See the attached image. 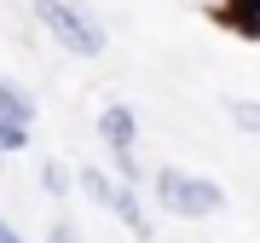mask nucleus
Wrapping results in <instances>:
<instances>
[{"label":"nucleus","instance_id":"obj_1","mask_svg":"<svg viewBox=\"0 0 260 243\" xmlns=\"http://www.w3.org/2000/svg\"><path fill=\"white\" fill-rule=\"evenodd\" d=\"M35 23L47 29L70 58H99L104 47H110L104 23H99L87 6H75V0H35Z\"/></svg>","mask_w":260,"mask_h":243},{"label":"nucleus","instance_id":"obj_10","mask_svg":"<svg viewBox=\"0 0 260 243\" xmlns=\"http://www.w3.org/2000/svg\"><path fill=\"white\" fill-rule=\"evenodd\" d=\"M110 162H116V179H121V186H139V179H145V162L133 157V150H121V157H110Z\"/></svg>","mask_w":260,"mask_h":243},{"label":"nucleus","instance_id":"obj_6","mask_svg":"<svg viewBox=\"0 0 260 243\" xmlns=\"http://www.w3.org/2000/svg\"><path fill=\"white\" fill-rule=\"evenodd\" d=\"M75 186L93 197L99 208H110V197H116V186H121V179H110L104 168H93V162H81V168H75Z\"/></svg>","mask_w":260,"mask_h":243},{"label":"nucleus","instance_id":"obj_4","mask_svg":"<svg viewBox=\"0 0 260 243\" xmlns=\"http://www.w3.org/2000/svg\"><path fill=\"white\" fill-rule=\"evenodd\" d=\"M110 215L127 226V232L139 237V243H150V237H156V220L145 215V203H139V191H133V186H116V197H110Z\"/></svg>","mask_w":260,"mask_h":243},{"label":"nucleus","instance_id":"obj_7","mask_svg":"<svg viewBox=\"0 0 260 243\" xmlns=\"http://www.w3.org/2000/svg\"><path fill=\"white\" fill-rule=\"evenodd\" d=\"M225 116H232V128L237 133H260V99H225Z\"/></svg>","mask_w":260,"mask_h":243},{"label":"nucleus","instance_id":"obj_5","mask_svg":"<svg viewBox=\"0 0 260 243\" xmlns=\"http://www.w3.org/2000/svg\"><path fill=\"white\" fill-rule=\"evenodd\" d=\"M35 93H23L12 75H0V122H18V128H35Z\"/></svg>","mask_w":260,"mask_h":243},{"label":"nucleus","instance_id":"obj_3","mask_svg":"<svg viewBox=\"0 0 260 243\" xmlns=\"http://www.w3.org/2000/svg\"><path fill=\"white\" fill-rule=\"evenodd\" d=\"M99 139H104L110 157L133 150V145H139V110H133V104H121V99H110V104L99 110Z\"/></svg>","mask_w":260,"mask_h":243},{"label":"nucleus","instance_id":"obj_12","mask_svg":"<svg viewBox=\"0 0 260 243\" xmlns=\"http://www.w3.org/2000/svg\"><path fill=\"white\" fill-rule=\"evenodd\" d=\"M191 6H203V12H214V18H225V23H232L243 0H191Z\"/></svg>","mask_w":260,"mask_h":243},{"label":"nucleus","instance_id":"obj_9","mask_svg":"<svg viewBox=\"0 0 260 243\" xmlns=\"http://www.w3.org/2000/svg\"><path fill=\"white\" fill-rule=\"evenodd\" d=\"M29 139H35V128H18V122H0V150L6 157H23Z\"/></svg>","mask_w":260,"mask_h":243},{"label":"nucleus","instance_id":"obj_15","mask_svg":"<svg viewBox=\"0 0 260 243\" xmlns=\"http://www.w3.org/2000/svg\"><path fill=\"white\" fill-rule=\"evenodd\" d=\"M0 168H6V150H0Z\"/></svg>","mask_w":260,"mask_h":243},{"label":"nucleus","instance_id":"obj_13","mask_svg":"<svg viewBox=\"0 0 260 243\" xmlns=\"http://www.w3.org/2000/svg\"><path fill=\"white\" fill-rule=\"evenodd\" d=\"M47 243H87V237H81V232H75V226H70V220H58V226H52V232H47Z\"/></svg>","mask_w":260,"mask_h":243},{"label":"nucleus","instance_id":"obj_2","mask_svg":"<svg viewBox=\"0 0 260 243\" xmlns=\"http://www.w3.org/2000/svg\"><path fill=\"white\" fill-rule=\"evenodd\" d=\"M150 191H156V203L174 220H214L225 208V191L214 179H203V174H185V168H156L150 174Z\"/></svg>","mask_w":260,"mask_h":243},{"label":"nucleus","instance_id":"obj_8","mask_svg":"<svg viewBox=\"0 0 260 243\" xmlns=\"http://www.w3.org/2000/svg\"><path fill=\"white\" fill-rule=\"evenodd\" d=\"M75 186V174L64 168V162H41V191H47V197H64Z\"/></svg>","mask_w":260,"mask_h":243},{"label":"nucleus","instance_id":"obj_11","mask_svg":"<svg viewBox=\"0 0 260 243\" xmlns=\"http://www.w3.org/2000/svg\"><path fill=\"white\" fill-rule=\"evenodd\" d=\"M232 23H237V29H243V35H249V41H260V0H243Z\"/></svg>","mask_w":260,"mask_h":243},{"label":"nucleus","instance_id":"obj_14","mask_svg":"<svg viewBox=\"0 0 260 243\" xmlns=\"http://www.w3.org/2000/svg\"><path fill=\"white\" fill-rule=\"evenodd\" d=\"M0 243H23V232H18L12 220H0Z\"/></svg>","mask_w":260,"mask_h":243}]
</instances>
